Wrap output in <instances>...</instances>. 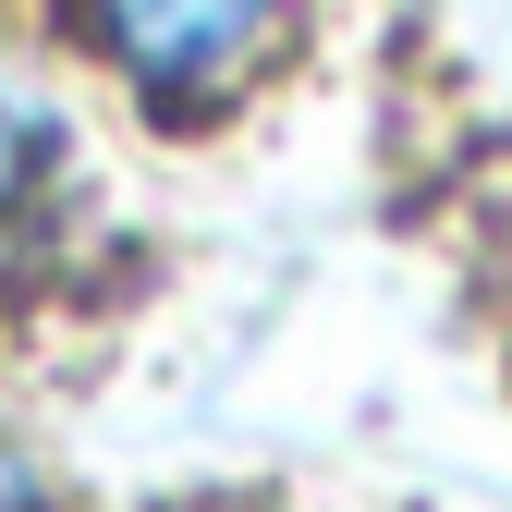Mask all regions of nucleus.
I'll return each instance as SVG.
<instances>
[{"instance_id": "obj_1", "label": "nucleus", "mask_w": 512, "mask_h": 512, "mask_svg": "<svg viewBox=\"0 0 512 512\" xmlns=\"http://www.w3.org/2000/svg\"><path fill=\"white\" fill-rule=\"evenodd\" d=\"M74 13H86V37L110 49V74L147 110H220L281 49L293 0H74Z\"/></svg>"}, {"instance_id": "obj_2", "label": "nucleus", "mask_w": 512, "mask_h": 512, "mask_svg": "<svg viewBox=\"0 0 512 512\" xmlns=\"http://www.w3.org/2000/svg\"><path fill=\"white\" fill-rule=\"evenodd\" d=\"M0 512H49V488H37V464L0 439Z\"/></svg>"}]
</instances>
